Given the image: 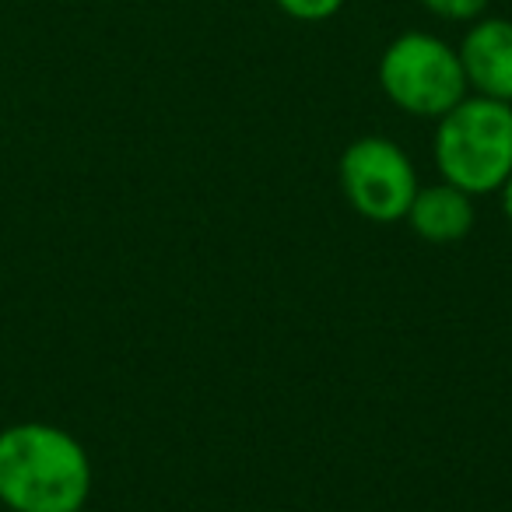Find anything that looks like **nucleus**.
I'll return each mask as SVG.
<instances>
[{"label": "nucleus", "mask_w": 512, "mask_h": 512, "mask_svg": "<svg viewBox=\"0 0 512 512\" xmlns=\"http://www.w3.org/2000/svg\"><path fill=\"white\" fill-rule=\"evenodd\" d=\"M498 197H502V214H505V221L512 225V176L502 183V190H498Z\"/></svg>", "instance_id": "obj_9"}, {"label": "nucleus", "mask_w": 512, "mask_h": 512, "mask_svg": "<svg viewBox=\"0 0 512 512\" xmlns=\"http://www.w3.org/2000/svg\"><path fill=\"white\" fill-rule=\"evenodd\" d=\"M337 179L355 214L376 225L404 221L421 186L411 155L390 137L351 141L337 162Z\"/></svg>", "instance_id": "obj_4"}, {"label": "nucleus", "mask_w": 512, "mask_h": 512, "mask_svg": "<svg viewBox=\"0 0 512 512\" xmlns=\"http://www.w3.org/2000/svg\"><path fill=\"white\" fill-rule=\"evenodd\" d=\"M78 512H95V509H88V505H81V509Z\"/></svg>", "instance_id": "obj_10"}, {"label": "nucleus", "mask_w": 512, "mask_h": 512, "mask_svg": "<svg viewBox=\"0 0 512 512\" xmlns=\"http://www.w3.org/2000/svg\"><path fill=\"white\" fill-rule=\"evenodd\" d=\"M404 221L414 228L418 239L432 242V246H453V242L467 239L474 228V197L446 179L418 186Z\"/></svg>", "instance_id": "obj_6"}, {"label": "nucleus", "mask_w": 512, "mask_h": 512, "mask_svg": "<svg viewBox=\"0 0 512 512\" xmlns=\"http://www.w3.org/2000/svg\"><path fill=\"white\" fill-rule=\"evenodd\" d=\"M95 470L78 435L50 421L0 428V505L8 512H78Z\"/></svg>", "instance_id": "obj_1"}, {"label": "nucleus", "mask_w": 512, "mask_h": 512, "mask_svg": "<svg viewBox=\"0 0 512 512\" xmlns=\"http://www.w3.org/2000/svg\"><path fill=\"white\" fill-rule=\"evenodd\" d=\"M281 11H285L288 18H295V22H327V18H334L337 11L344 8V0H274Z\"/></svg>", "instance_id": "obj_8"}, {"label": "nucleus", "mask_w": 512, "mask_h": 512, "mask_svg": "<svg viewBox=\"0 0 512 512\" xmlns=\"http://www.w3.org/2000/svg\"><path fill=\"white\" fill-rule=\"evenodd\" d=\"M379 88L397 109L439 120L470 95L456 46L432 32H404L379 57Z\"/></svg>", "instance_id": "obj_3"}, {"label": "nucleus", "mask_w": 512, "mask_h": 512, "mask_svg": "<svg viewBox=\"0 0 512 512\" xmlns=\"http://www.w3.org/2000/svg\"><path fill=\"white\" fill-rule=\"evenodd\" d=\"M432 151L446 183L470 197L498 193L512 176V106L467 95L435 120Z\"/></svg>", "instance_id": "obj_2"}, {"label": "nucleus", "mask_w": 512, "mask_h": 512, "mask_svg": "<svg viewBox=\"0 0 512 512\" xmlns=\"http://www.w3.org/2000/svg\"><path fill=\"white\" fill-rule=\"evenodd\" d=\"M470 95L498 99L512 106V22L509 18H477L456 46Z\"/></svg>", "instance_id": "obj_5"}, {"label": "nucleus", "mask_w": 512, "mask_h": 512, "mask_svg": "<svg viewBox=\"0 0 512 512\" xmlns=\"http://www.w3.org/2000/svg\"><path fill=\"white\" fill-rule=\"evenodd\" d=\"M418 4L442 22H477L488 11V0H418Z\"/></svg>", "instance_id": "obj_7"}, {"label": "nucleus", "mask_w": 512, "mask_h": 512, "mask_svg": "<svg viewBox=\"0 0 512 512\" xmlns=\"http://www.w3.org/2000/svg\"><path fill=\"white\" fill-rule=\"evenodd\" d=\"M4 512H8V509H4Z\"/></svg>", "instance_id": "obj_11"}]
</instances>
